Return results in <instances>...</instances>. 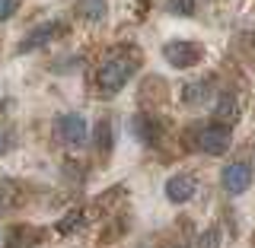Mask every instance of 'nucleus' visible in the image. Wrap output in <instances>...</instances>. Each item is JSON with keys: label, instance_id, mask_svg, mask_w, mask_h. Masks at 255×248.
<instances>
[{"label": "nucleus", "instance_id": "1", "mask_svg": "<svg viewBox=\"0 0 255 248\" xmlns=\"http://www.w3.org/2000/svg\"><path fill=\"white\" fill-rule=\"evenodd\" d=\"M137 74V58H109L96 67V92L112 99L128 86V80Z\"/></svg>", "mask_w": 255, "mask_h": 248}, {"label": "nucleus", "instance_id": "2", "mask_svg": "<svg viewBox=\"0 0 255 248\" xmlns=\"http://www.w3.org/2000/svg\"><path fill=\"white\" fill-rule=\"evenodd\" d=\"M230 140H233V131H230V124H220V121L201 124L195 131V147L207 156H223L230 150Z\"/></svg>", "mask_w": 255, "mask_h": 248}, {"label": "nucleus", "instance_id": "3", "mask_svg": "<svg viewBox=\"0 0 255 248\" xmlns=\"http://www.w3.org/2000/svg\"><path fill=\"white\" fill-rule=\"evenodd\" d=\"M163 58L175 70H188V67H195V64H201L204 48L198 42H188V38H172V42L163 45Z\"/></svg>", "mask_w": 255, "mask_h": 248}, {"label": "nucleus", "instance_id": "4", "mask_svg": "<svg viewBox=\"0 0 255 248\" xmlns=\"http://www.w3.org/2000/svg\"><path fill=\"white\" fill-rule=\"evenodd\" d=\"M54 131H58V140L64 147H86V140H90V124H86V118L80 115V111H67V115L58 118V124H54Z\"/></svg>", "mask_w": 255, "mask_h": 248}, {"label": "nucleus", "instance_id": "5", "mask_svg": "<svg viewBox=\"0 0 255 248\" xmlns=\"http://www.w3.org/2000/svg\"><path fill=\"white\" fill-rule=\"evenodd\" d=\"M64 32L61 22H38L35 29H29V35L22 38L19 45H16V54H32V51H42V48H48Z\"/></svg>", "mask_w": 255, "mask_h": 248}, {"label": "nucleus", "instance_id": "6", "mask_svg": "<svg viewBox=\"0 0 255 248\" xmlns=\"http://www.w3.org/2000/svg\"><path fill=\"white\" fill-rule=\"evenodd\" d=\"M252 185V169L246 163H227L220 169V188L227 191L230 197H239V194H246Z\"/></svg>", "mask_w": 255, "mask_h": 248}, {"label": "nucleus", "instance_id": "7", "mask_svg": "<svg viewBox=\"0 0 255 248\" xmlns=\"http://www.w3.org/2000/svg\"><path fill=\"white\" fill-rule=\"evenodd\" d=\"M166 201L169 204H188L191 197L198 194V178L195 175H188V172H175L166 178Z\"/></svg>", "mask_w": 255, "mask_h": 248}, {"label": "nucleus", "instance_id": "8", "mask_svg": "<svg viewBox=\"0 0 255 248\" xmlns=\"http://www.w3.org/2000/svg\"><path fill=\"white\" fill-rule=\"evenodd\" d=\"M211 95H214V83H211V80H188V83L182 86L179 99H182V105L198 108V105H207Z\"/></svg>", "mask_w": 255, "mask_h": 248}, {"label": "nucleus", "instance_id": "9", "mask_svg": "<svg viewBox=\"0 0 255 248\" xmlns=\"http://www.w3.org/2000/svg\"><path fill=\"white\" fill-rule=\"evenodd\" d=\"M131 127H134V134H137L143 143H156L159 140V124L153 121V115H134Z\"/></svg>", "mask_w": 255, "mask_h": 248}, {"label": "nucleus", "instance_id": "10", "mask_svg": "<svg viewBox=\"0 0 255 248\" xmlns=\"http://www.w3.org/2000/svg\"><path fill=\"white\" fill-rule=\"evenodd\" d=\"M77 13L86 22H102L109 16V3L106 0H77Z\"/></svg>", "mask_w": 255, "mask_h": 248}, {"label": "nucleus", "instance_id": "11", "mask_svg": "<svg viewBox=\"0 0 255 248\" xmlns=\"http://www.w3.org/2000/svg\"><path fill=\"white\" fill-rule=\"evenodd\" d=\"M236 95H230V92H223L217 95V108H214V121H220V124H227V121H233L236 118Z\"/></svg>", "mask_w": 255, "mask_h": 248}, {"label": "nucleus", "instance_id": "12", "mask_svg": "<svg viewBox=\"0 0 255 248\" xmlns=\"http://www.w3.org/2000/svg\"><path fill=\"white\" fill-rule=\"evenodd\" d=\"M220 242H223V233H220L217 226H207V229H201V233H198L195 248H220Z\"/></svg>", "mask_w": 255, "mask_h": 248}, {"label": "nucleus", "instance_id": "13", "mask_svg": "<svg viewBox=\"0 0 255 248\" xmlns=\"http://www.w3.org/2000/svg\"><path fill=\"white\" fill-rule=\"evenodd\" d=\"M96 147H99V153H112V121L109 118H102L99 127H96Z\"/></svg>", "mask_w": 255, "mask_h": 248}, {"label": "nucleus", "instance_id": "14", "mask_svg": "<svg viewBox=\"0 0 255 248\" xmlns=\"http://www.w3.org/2000/svg\"><path fill=\"white\" fill-rule=\"evenodd\" d=\"M166 10H169L172 16H195V0H169L166 3Z\"/></svg>", "mask_w": 255, "mask_h": 248}, {"label": "nucleus", "instance_id": "15", "mask_svg": "<svg viewBox=\"0 0 255 248\" xmlns=\"http://www.w3.org/2000/svg\"><path fill=\"white\" fill-rule=\"evenodd\" d=\"M74 226H77V229H80V226H83V213H77V210H70V213H67V217H64V220L58 223V233H61V236H70V229H74Z\"/></svg>", "mask_w": 255, "mask_h": 248}, {"label": "nucleus", "instance_id": "16", "mask_svg": "<svg viewBox=\"0 0 255 248\" xmlns=\"http://www.w3.org/2000/svg\"><path fill=\"white\" fill-rule=\"evenodd\" d=\"M16 6H19V0H0V22L10 19V16L16 13Z\"/></svg>", "mask_w": 255, "mask_h": 248}, {"label": "nucleus", "instance_id": "17", "mask_svg": "<svg viewBox=\"0 0 255 248\" xmlns=\"http://www.w3.org/2000/svg\"><path fill=\"white\" fill-rule=\"evenodd\" d=\"M6 248H32V245H26V242H22L19 236H13V239H10V245H6Z\"/></svg>", "mask_w": 255, "mask_h": 248}, {"label": "nucleus", "instance_id": "18", "mask_svg": "<svg viewBox=\"0 0 255 248\" xmlns=\"http://www.w3.org/2000/svg\"><path fill=\"white\" fill-rule=\"evenodd\" d=\"M6 147H10V140H6V134H3V131H0V156H3V153H6Z\"/></svg>", "mask_w": 255, "mask_h": 248}]
</instances>
